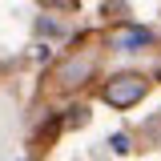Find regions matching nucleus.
<instances>
[{
  "label": "nucleus",
  "mask_w": 161,
  "mask_h": 161,
  "mask_svg": "<svg viewBox=\"0 0 161 161\" xmlns=\"http://www.w3.org/2000/svg\"><path fill=\"white\" fill-rule=\"evenodd\" d=\"M105 105H113V109H129V105H137L141 97H145V77H137V73H121V77H113L109 85H105Z\"/></svg>",
  "instance_id": "1"
},
{
  "label": "nucleus",
  "mask_w": 161,
  "mask_h": 161,
  "mask_svg": "<svg viewBox=\"0 0 161 161\" xmlns=\"http://www.w3.org/2000/svg\"><path fill=\"white\" fill-rule=\"evenodd\" d=\"M93 73V57H80V60H69L60 69V85H80V80Z\"/></svg>",
  "instance_id": "2"
},
{
  "label": "nucleus",
  "mask_w": 161,
  "mask_h": 161,
  "mask_svg": "<svg viewBox=\"0 0 161 161\" xmlns=\"http://www.w3.org/2000/svg\"><path fill=\"white\" fill-rule=\"evenodd\" d=\"M149 28H121V32H113V44L117 48H141V44H149Z\"/></svg>",
  "instance_id": "3"
},
{
  "label": "nucleus",
  "mask_w": 161,
  "mask_h": 161,
  "mask_svg": "<svg viewBox=\"0 0 161 161\" xmlns=\"http://www.w3.org/2000/svg\"><path fill=\"white\" fill-rule=\"evenodd\" d=\"M85 121H89V113H85V109H69L64 125H69V129H77V125H85Z\"/></svg>",
  "instance_id": "4"
},
{
  "label": "nucleus",
  "mask_w": 161,
  "mask_h": 161,
  "mask_svg": "<svg viewBox=\"0 0 161 161\" xmlns=\"http://www.w3.org/2000/svg\"><path fill=\"white\" fill-rule=\"evenodd\" d=\"M109 145H113V153H129V137H125V133H117Z\"/></svg>",
  "instance_id": "5"
},
{
  "label": "nucleus",
  "mask_w": 161,
  "mask_h": 161,
  "mask_svg": "<svg viewBox=\"0 0 161 161\" xmlns=\"http://www.w3.org/2000/svg\"><path fill=\"white\" fill-rule=\"evenodd\" d=\"M44 4H57V8H73V0H44Z\"/></svg>",
  "instance_id": "6"
}]
</instances>
